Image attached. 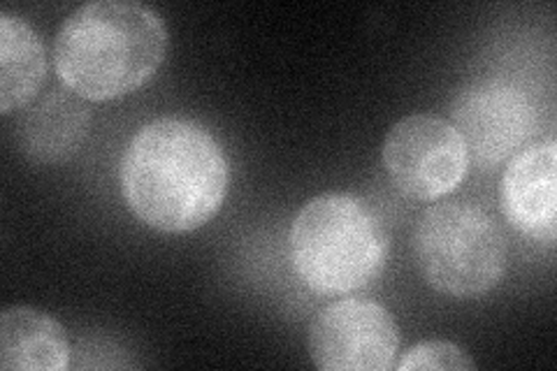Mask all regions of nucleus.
<instances>
[{
    "instance_id": "1",
    "label": "nucleus",
    "mask_w": 557,
    "mask_h": 371,
    "mask_svg": "<svg viewBox=\"0 0 557 371\" xmlns=\"http://www.w3.org/2000/svg\"><path fill=\"white\" fill-rule=\"evenodd\" d=\"M121 193L145 225L168 235L194 233L228 196L225 153L205 126L156 119L137 131L121 158Z\"/></svg>"
},
{
    "instance_id": "2",
    "label": "nucleus",
    "mask_w": 557,
    "mask_h": 371,
    "mask_svg": "<svg viewBox=\"0 0 557 371\" xmlns=\"http://www.w3.org/2000/svg\"><path fill=\"white\" fill-rule=\"evenodd\" d=\"M168 28L135 0H94L67 14L54 40L61 84L82 100L135 94L163 65Z\"/></svg>"
},
{
    "instance_id": "3",
    "label": "nucleus",
    "mask_w": 557,
    "mask_h": 371,
    "mask_svg": "<svg viewBox=\"0 0 557 371\" xmlns=\"http://www.w3.org/2000/svg\"><path fill=\"white\" fill-rule=\"evenodd\" d=\"M288 249L295 274L311 293L348 295L370 286L381 274L388 235L362 198L323 193L298 211Z\"/></svg>"
},
{
    "instance_id": "4",
    "label": "nucleus",
    "mask_w": 557,
    "mask_h": 371,
    "mask_svg": "<svg viewBox=\"0 0 557 371\" xmlns=\"http://www.w3.org/2000/svg\"><path fill=\"white\" fill-rule=\"evenodd\" d=\"M413 258L428 284L450 297H481L507 272V239L472 202L434 205L413 230Z\"/></svg>"
},
{
    "instance_id": "5",
    "label": "nucleus",
    "mask_w": 557,
    "mask_h": 371,
    "mask_svg": "<svg viewBox=\"0 0 557 371\" xmlns=\"http://www.w3.org/2000/svg\"><path fill=\"white\" fill-rule=\"evenodd\" d=\"M460 133L442 116L411 114L397 121L383 143V165L395 188L418 202L450 196L469 172Z\"/></svg>"
},
{
    "instance_id": "6",
    "label": "nucleus",
    "mask_w": 557,
    "mask_h": 371,
    "mask_svg": "<svg viewBox=\"0 0 557 371\" xmlns=\"http://www.w3.org/2000/svg\"><path fill=\"white\" fill-rule=\"evenodd\" d=\"M397 348L393 313L372 299H339L309 327V356L323 371H388Z\"/></svg>"
},
{
    "instance_id": "7",
    "label": "nucleus",
    "mask_w": 557,
    "mask_h": 371,
    "mask_svg": "<svg viewBox=\"0 0 557 371\" xmlns=\"http://www.w3.org/2000/svg\"><path fill=\"white\" fill-rule=\"evenodd\" d=\"M453 128L465 139L469 158L493 170L528 143L536 126L530 98L497 77L469 82L453 100Z\"/></svg>"
},
{
    "instance_id": "8",
    "label": "nucleus",
    "mask_w": 557,
    "mask_h": 371,
    "mask_svg": "<svg viewBox=\"0 0 557 371\" xmlns=\"http://www.w3.org/2000/svg\"><path fill=\"white\" fill-rule=\"evenodd\" d=\"M502 209L507 221L539 242L553 244L557 221V145H532L511 158L502 176Z\"/></svg>"
},
{
    "instance_id": "9",
    "label": "nucleus",
    "mask_w": 557,
    "mask_h": 371,
    "mask_svg": "<svg viewBox=\"0 0 557 371\" xmlns=\"http://www.w3.org/2000/svg\"><path fill=\"white\" fill-rule=\"evenodd\" d=\"M91 112L73 91H54L16 123V145L33 163L57 165L77 153L89 135Z\"/></svg>"
},
{
    "instance_id": "10",
    "label": "nucleus",
    "mask_w": 557,
    "mask_h": 371,
    "mask_svg": "<svg viewBox=\"0 0 557 371\" xmlns=\"http://www.w3.org/2000/svg\"><path fill=\"white\" fill-rule=\"evenodd\" d=\"M67 362V334L57 318L30 307H12L0 316V369L65 371Z\"/></svg>"
},
{
    "instance_id": "11",
    "label": "nucleus",
    "mask_w": 557,
    "mask_h": 371,
    "mask_svg": "<svg viewBox=\"0 0 557 371\" xmlns=\"http://www.w3.org/2000/svg\"><path fill=\"white\" fill-rule=\"evenodd\" d=\"M47 75L42 38L26 20L0 14V112L10 116L38 96Z\"/></svg>"
},
{
    "instance_id": "12",
    "label": "nucleus",
    "mask_w": 557,
    "mask_h": 371,
    "mask_svg": "<svg viewBox=\"0 0 557 371\" xmlns=\"http://www.w3.org/2000/svg\"><path fill=\"white\" fill-rule=\"evenodd\" d=\"M399 371H474L476 362L467 353L450 342H421L403 353V360L397 362Z\"/></svg>"
}]
</instances>
